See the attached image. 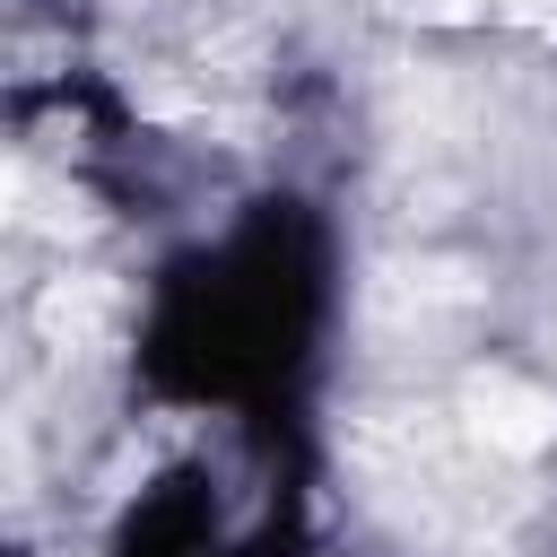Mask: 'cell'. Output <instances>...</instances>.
Here are the masks:
<instances>
[{
    "label": "cell",
    "mask_w": 557,
    "mask_h": 557,
    "mask_svg": "<svg viewBox=\"0 0 557 557\" xmlns=\"http://www.w3.org/2000/svg\"><path fill=\"white\" fill-rule=\"evenodd\" d=\"M461 409H470V435L487 444V453H540V444H557V400L540 392V383H522V374H505V366H487V374H470V392H461Z\"/></svg>",
    "instance_id": "cell-1"
}]
</instances>
